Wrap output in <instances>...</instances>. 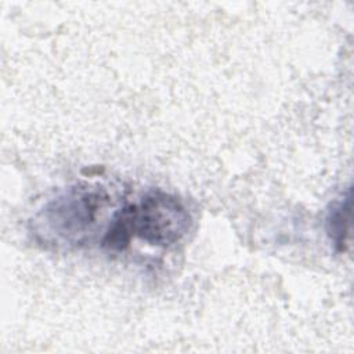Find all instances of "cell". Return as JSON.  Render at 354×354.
<instances>
[{
	"label": "cell",
	"mask_w": 354,
	"mask_h": 354,
	"mask_svg": "<svg viewBox=\"0 0 354 354\" xmlns=\"http://www.w3.org/2000/svg\"><path fill=\"white\" fill-rule=\"evenodd\" d=\"M189 224L185 205L176 195L156 189L113 213L101 246L109 252H122L133 238H140L152 246L170 248L183 239Z\"/></svg>",
	"instance_id": "6da1fadb"
},
{
	"label": "cell",
	"mask_w": 354,
	"mask_h": 354,
	"mask_svg": "<svg viewBox=\"0 0 354 354\" xmlns=\"http://www.w3.org/2000/svg\"><path fill=\"white\" fill-rule=\"evenodd\" d=\"M109 202L101 187L76 184L48 201L30 218L33 241L54 250H71L87 245Z\"/></svg>",
	"instance_id": "7a4b0ae2"
},
{
	"label": "cell",
	"mask_w": 354,
	"mask_h": 354,
	"mask_svg": "<svg viewBox=\"0 0 354 354\" xmlns=\"http://www.w3.org/2000/svg\"><path fill=\"white\" fill-rule=\"evenodd\" d=\"M350 214H351V196L350 189L336 198L325 218V228L336 252H344L347 246V238L350 232Z\"/></svg>",
	"instance_id": "3957f363"
}]
</instances>
